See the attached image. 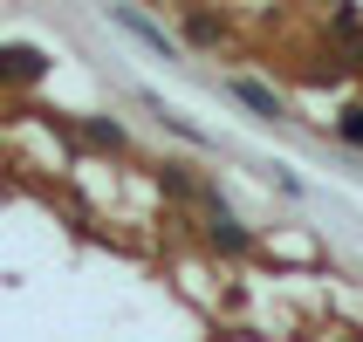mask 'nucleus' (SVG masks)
<instances>
[{
  "label": "nucleus",
  "mask_w": 363,
  "mask_h": 342,
  "mask_svg": "<svg viewBox=\"0 0 363 342\" xmlns=\"http://www.w3.org/2000/svg\"><path fill=\"white\" fill-rule=\"evenodd\" d=\"M213 246H226V253H247V233H240V220H233L226 205H213Z\"/></svg>",
  "instance_id": "1"
},
{
  "label": "nucleus",
  "mask_w": 363,
  "mask_h": 342,
  "mask_svg": "<svg viewBox=\"0 0 363 342\" xmlns=\"http://www.w3.org/2000/svg\"><path fill=\"white\" fill-rule=\"evenodd\" d=\"M233 96H240L247 110H261V117H281V96H267L261 82H233Z\"/></svg>",
  "instance_id": "2"
},
{
  "label": "nucleus",
  "mask_w": 363,
  "mask_h": 342,
  "mask_svg": "<svg viewBox=\"0 0 363 342\" xmlns=\"http://www.w3.org/2000/svg\"><path fill=\"white\" fill-rule=\"evenodd\" d=\"M343 137H350V144H363V110H350V117H343Z\"/></svg>",
  "instance_id": "3"
}]
</instances>
